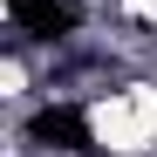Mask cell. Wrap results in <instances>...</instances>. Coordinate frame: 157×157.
<instances>
[{"label": "cell", "mask_w": 157, "mask_h": 157, "mask_svg": "<svg viewBox=\"0 0 157 157\" xmlns=\"http://www.w3.org/2000/svg\"><path fill=\"white\" fill-rule=\"evenodd\" d=\"M34 144H48V150H96L82 109H41L34 116Z\"/></svg>", "instance_id": "1"}, {"label": "cell", "mask_w": 157, "mask_h": 157, "mask_svg": "<svg viewBox=\"0 0 157 157\" xmlns=\"http://www.w3.org/2000/svg\"><path fill=\"white\" fill-rule=\"evenodd\" d=\"M14 21H21V34H68L75 28V7L68 0H7Z\"/></svg>", "instance_id": "2"}]
</instances>
